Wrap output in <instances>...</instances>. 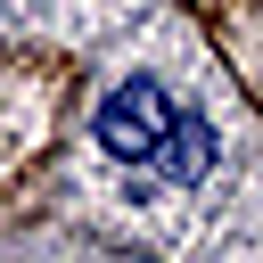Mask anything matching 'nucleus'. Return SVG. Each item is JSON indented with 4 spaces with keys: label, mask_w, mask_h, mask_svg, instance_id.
I'll list each match as a JSON object with an SVG mask.
<instances>
[{
    "label": "nucleus",
    "mask_w": 263,
    "mask_h": 263,
    "mask_svg": "<svg viewBox=\"0 0 263 263\" xmlns=\"http://www.w3.org/2000/svg\"><path fill=\"white\" fill-rule=\"evenodd\" d=\"M164 123H173L164 82H156V74H132V82H123V90H107V107H99V148H107V156H123V164H148V156H156V140H164Z\"/></svg>",
    "instance_id": "f257e3e1"
},
{
    "label": "nucleus",
    "mask_w": 263,
    "mask_h": 263,
    "mask_svg": "<svg viewBox=\"0 0 263 263\" xmlns=\"http://www.w3.org/2000/svg\"><path fill=\"white\" fill-rule=\"evenodd\" d=\"M156 156H164V173H173L181 189H197V181L214 173V123H205V115H173L164 140H156Z\"/></svg>",
    "instance_id": "f03ea898"
}]
</instances>
